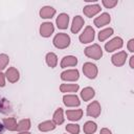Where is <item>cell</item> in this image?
Masks as SVG:
<instances>
[{"label": "cell", "mask_w": 134, "mask_h": 134, "mask_svg": "<svg viewBox=\"0 0 134 134\" xmlns=\"http://www.w3.org/2000/svg\"><path fill=\"white\" fill-rule=\"evenodd\" d=\"M53 45L59 49L67 48L70 45V37L65 32H59L53 38Z\"/></svg>", "instance_id": "1"}, {"label": "cell", "mask_w": 134, "mask_h": 134, "mask_svg": "<svg viewBox=\"0 0 134 134\" xmlns=\"http://www.w3.org/2000/svg\"><path fill=\"white\" fill-rule=\"evenodd\" d=\"M84 52L86 57L90 59H94V60H99L103 57V50L98 44H93L91 46L86 47Z\"/></svg>", "instance_id": "2"}, {"label": "cell", "mask_w": 134, "mask_h": 134, "mask_svg": "<svg viewBox=\"0 0 134 134\" xmlns=\"http://www.w3.org/2000/svg\"><path fill=\"white\" fill-rule=\"evenodd\" d=\"M122 45H124L122 39L119 38V37H115V38H113L112 40H110L109 42H107V43L105 44V49H106L108 52H112V51H114V50H116V49L121 48Z\"/></svg>", "instance_id": "3"}, {"label": "cell", "mask_w": 134, "mask_h": 134, "mask_svg": "<svg viewBox=\"0 0 134 134\" xmlns=\"http://www.w3.org/2000/svg\"><path fill=\"white\" fill-rule=\"evenodd\" d=\"M79 39H80L81 43H83V44L92 42L94 40V29L91 26H86L84 31L80 35Z\"/></svg>", "instance_id": "4"}, {"label": "cell", "mask_w": 134, "mask_h": 134, "mask_svg": "<svg viewBox=\"0 0 134 134\" xmlns=\"http://www.w3.org/2000/svg\"><path fill=\"white\" fill-rule=\"evenodd\" d=\"M83 72L88 79H95L97 75V67L94 64L87 62L83 65Z\"/></svg>", "instance_id": "5"}, {"label": "cell", "mask_w": 134, "mask_h": 134, "mask_svg": "<svg viewBox=\"0 0 134 134\" xmlns=\"http://www.w3.org/2000/svg\"><path fill=\"white\" fill-rule=\"evenodd\" d=\"M80 77V73L77 69H69L65 70L61 73V79L63 81H69V82H74L77 81Z\"/></svg>", "instance_id": "6"}, {"label": "cell", "mask_w": 134, "mask_h": 134, "mask_svg": "<svg viewBox=\"0 0 134 134\" xmlns=\"http://www.w3.org/2000/svg\"><path fill=\"white\" fill-rule=\"evenodd\" d=\"M100 105L97 100L92 102L88 107H87V115L91 116V117H98V115L100 114Z\"/></svg>", "instance_id": "7"}, {"label": "cell", "mask_w": 134, "mask_h": 134, "mask_svg": "<svg viewBox=\"0 0 134 134\" xmlns=\"http://www.w3.org/2000/svg\"><path fill=\"white\" fill-rule=\"evenodd\" d=\"M53 31H54V27H53V24L50 22L42 23L40 26V35L44 38L50 37L53 34Z\"/></svg>", "instance_id": "8"}, {"label": "cell", "mask_w": 134, "mask_h": 134, "mask_svg": "<svg viewBox=\"0 0 134 134\" xmlns=\"http://www.w3.org/2000/svg\"><path fill=\"white\" fill-rule=\"evenodd\" d=\"M127 57H128V55H127V52H126V51H119V52H117V53H115V54L112 55L111 61H112V63H113L115 66L120 67V66H122V65L126 63Z\"/></svg>", "instance_id": "9"}, {"label": "cell", "mask_w": 134, "mask_h": 134, "mask_svg": "<svg viewBox=\"0 0 134 134\" xmlns=\"http://www.w3.org/2000/svg\"><path fill=\"white\" fill-rule=\"evenodd\" d=\"M63 102L67 107H77L81 104L79 97L74 94H65L63 96Z\"/></svg>", "instance_id": "10"}, {"label": "cell", "mask_w": 134, "mask_h": 134, "mask_svg": "<svg viewBox=\"0 0 134 134\" xmlns=\"http://www.w3.org/2000/svg\"><path fill=\"white\" fill-rule=\"evenodd\" d=\"M110 21H111L110 15L107 14V13H103L100 16H98L94 19V25L96 27H102V26H105V25L109 24Z\"/></svg>", "instance_id": "11"}, {"label": "cell", "mask_w": 134, "mask_h": 134, "mask_svg": "<svg viewBox=\"0 0 134 134\" xmlns=\"http://www.w3.org/2000/svg\"><path fill=\"white\" fill-rule=\"evenodd\" d=\"M83 12H84L85 16L91 18V17H94L96 14H98L100 12V6L98 4H90V5L85 6Z\"/></svg>", "instance_id": "12"}, {"label": "cell", "mask_w": 134, "mask_h": 134, "mask_svg": "<svg viewBox=\"0 0 134 134\" xmlns=\"http://www.w3.org/2000/svg\"><path fill=\"white\" fill-rule=\"evenodd\" d=\"M55 23L60 29H66L68 26V23H69V16L67 14H64V13L60 14L55 20Z\"/></svg>", "instance_id": "13"}, {"label": "cell", "mask_w": 134, "mask_h": 134, "mask_svg": "<svg viewBox=\"0 0 134 134\" xmlns=\"http://www.w3.org/2000/svg\"><path fill=\"white\" fill-rule=\"evenodd\" d=\"M84 19L81 17V16H75L73 18V21H72V25H71V31L73 34H77L82 27L84 26Z\"/></svg>", "instance_id": "14"}, {"label": "cell", "mask_w": 134, "mask_h": 134, "mask_svg": "<svg viewBox=\"0 0 134 134\" xmlns=\"http://www.w3.org/2000/svg\"><path fill=\"white\" fill-rule=\"evenodd\" d=\"M5 77L8 80V82H10V83H16V82L19 80V77H20L19 71H18L15 67H10V68H8V69L6 70V72H5Z\"/></svg>", "instance_id": "15"}, {"label": "cell", "mask_w": 134, "mask_h": 134, "mask_svg": "<svg viewBox=\"0 0 134 134\" xmlns=\"http://www.w3.org/2000/svg\"><path fill=\"white\" fill-rule=\"evenodd\" d=\"M55 9L51 6H44L40 9V17L43 19H50L54 16Z\"/></svg>", "instance_id": "16"}, {"label": "cell", "mask_w": 134, "mask_h": 134, "mask_svg": "<svg viewBox=\"0 0 134 134\" xmlns=\"http://www.w3.org/2000/svg\"><path fill=\"white\" fill-rule=\"evenodd\" d=\"M77 64V59L73 55H66L62 59L61 62V67L62 68H66V67H70V66H75Z\"/></svg>", "instance_id": "17"}, {"label": "cell", "mask_w": 134, "mask_h": 134, "mask_svg": "<svg viewBox=\"0 0 134 134\" xmlns=\"http://www.w3.org/2000/svg\"><path fill=\"white\" fill-rule=\"evenodd\" d=\"M66 116L69 120L75 121L81 119V117L83 116V110L81 109H76V110H67L66 111Z\"/></svg>", "instance_id": "18"}, {"label": "cell", "mask_w": 134, "mask_h": 134, "mask_svg": "<svg viewBox=\"0 0 134 134\" xmlns=\"http://www.w3.org/2000/svg\"><path fill=\"white\" fill-rule=\"evenodd\" d=\"M3 127H5L8 131H16L18 124L16 121L15 117H8V118H4L3 119Z\"/></svg>", "instance_id": "19"}, {"label": "cell", "mask_w": 134, "mask_h": 134, "mask_svg": "<svg viewBox=\"0 0 134 134\" xmlns=\"http://www.w3.org/2000/svg\"><path fill=\"white\" fill-rule=\"evenodd\" d=\"M55 128V125L52 120H46V121H43L41 124H39L38 126V129L41 131V132H48V131H52L54 130Z\"/></svg>", "instance_id": "20"}, {"label": "cell", "mask_w": 134, "mask_h": 134, "mask_svg": "<svg viewBox=\"0 0 134 134\" xmlns=\"http://www.w3.org/2000/svg\"><path fill=\"white\" fill-rule=\"evenodd\" d=\"M94 95H95V92H94L93 88H91V87H86V88H84V89L82 90V92H81V97H82L83 100H85V102L90 100Z\"/></svg>", "instance_id": "21"}, {"label": "cell", "mask_w": 134, "mask_h": 134, "mask_svg": "<svg viewBox=\"0 0 134 134\" xmlns=\"http://www.w3.org/2000/svg\"><path fill=\"white\" fill-rule=\"evenodd\" d=\"M52 121L54 122V125H62L64 122V115H63V109L62 108H59L55 110V112L53 113Z\"/></svg>", "instance_id": "22"}, {"label": "cell", "mask_w": 134, "mask_h": 134, "mask_svg": "<svg viewBox=\"0 0 134 134\" xmlns=\"http://www.w3.org/2000/svg\"><path fill=\"white\" fill-rule=\"evenodd\" d=\"M45 60H46L47 65H48L49 67H51V68H54V67L57 66V64H58V57H57L55 53H53V52H48V53L46 54Z\"/></svg>", "instance_id": "23"}, {"label": "cell", "mask_w": 134, "mask_h": 134, "mask_svg": "<svg viewBox=\"0 0 134 134\" xmlns=\"http://www.w3.org/2000/svg\"><path fill=\"white\" fill-rule=\"evenodd\" d=\"M61 92H76L79 90L77 84H62L60 86Z\"/></svg>", "instance_id": "24"}, {"label": "cell", "mask_w": 134, "mask_h": 134, "mask_svg": "<svg viewBox=\"0 0 134 134\" xmlns=\"http://www.w3.org/2000/svg\"><path fill=\"white\" fill-rule=\"evenodd\" d=\"M112 35H113V28H111V27L105 28V29H103V30H100L98 32V40L100 42H104L105 40H107Z\"/></svg>", "instance_id": "25"}, {"label": "cell", "mask_w": 134, "mask_h": 134, "mask_svg": "<svg viewBox=\"0 0 134 134\" xmlns=\"http://www.w3.org/2000/svg\"><path fill=\"white\" fill-rule=\"evenodd\" d=\"M96 129H97V126L93 121H87V122H85L84 128H83L85 134H93L96 131Z\"/></svg>", "instance_id": "26"}, {"label": "cell", "mask_w": 134, "mask_h": 134, "mask_svg": "<svg viewBox=\"0 0 134 134\" xmlns=\"http://www.w3.org/2000/svg\"><path fill=\"white\" fill-rule=\"evenodd\" d=\"M29 128H30V120L28 118H26V119H22L18 124L17 131H19V132H26V131L29 130Z\"/></svg>", "instance_id": "27"}, {"label": "cell", "mask_w": 134, "mask_h": 134, "mask_svg": "<svg viewBox=\"0 0 134 134\" xmlns=\"http://www.w3.org/2000/svg\"><path fill=\"white\" fill-rule=\"evenodd\" d=\"M8 62H9V58H8V55H6L5 53L0 54V72L7 66Z\"/></svg>", "instance_id": "28"}, {"label": "cell", "mask_w": 134, "mask_h": 134, "mask_svg": "<svg viewBox=\"0 0 134 134\" xmlns=\"http://www.w3.org/2000/svg\"><path fill=\"white\" fill-rule=\"evenodd\" d=\"M66 131L71 134H79L80 132V126L76 124H69L66 126Z\"/></svg>", "instance_id": "29"}, {"label": "cell", "mask_w": 134, "mask_h": 134, "mask_svg": "<svg viewBox=\"0 0 134 134\" xmlns=\"http://www.w3.org/2000/svg\"><path fill=\"white\" fill-rule=\"evenodd\" d=\"M102 3L106 8H112L117 4V0H103Z\"/></svg>", "instance_id": "30"}, {"label": "cell", "mask_w": 134, "mask_h": 134, "mask_svg": "<svg viewBox=\"0 0 134 134\" xmlns=\"http://www.w3.org/2000/svg\"><path fill=\"white\" fill-rule=\"evenodd\" d=\"M128 49L130 52H134V39H131L128 42Z\"/></svg>", "instance_id": "31"}, {"label": "cell", "mask_w": 134, "mask_h": 134, "mask_svg": "<svg viewBox=\"0 0 134 134\" xmlns=\"http://www.w3.org/2000/svg\"><path fill=\"white\" fill-rule=\"evenodd\" d=\"M5 85V74L0 72V87H4Z\"/></svg>", "instance_id": "32"}, {"label": "cell", "mask_w": 134, "mask_h": 134, "mask_svg": "<svg viewBox=\"0 0 134 134\" xmlns=\"http://www.w3.org/2000/svg\"><path fill=\"white\" fill-rule=\"evenodd\" d=\"M99 134H112V133H111V131H110L109 129H107V128H103V129L100 130Z\"/></svg>", "instance_id": "33"}, {"label": "cell", "mask_w": 134, "mask_h": 134, "mask_svg": "<svg viewBox=\"0 0 134 134\" xmlns=\"http://www.w3.org/2000/svg\"><path fill=\"white\" fill-rule=\"evenodd\" d=\"M130 67L131 68H134V55H132L130 58Z\"/></svg>", "instance_id": "34"}, {"label": "cell", "mask_w": 134, "mask_h": 134, "mask_svg": "<svg viewBox=\"0 0 134 134\" xmlns=\"http://www.w3.org/2000/svg\"><path fill=\"white\" fill-rule=\"evenodd\" d=\"M18 134H30L28 131H26V132H20V133H18Z\"/></svg>", "instance_id": "35"}, {"label": "cell", "mask_w": 134, "mask_h": 134, "mask_svg": "<svg viewBox=\"0 0 134 134\" xmlns=\"http://www.w3.org/2000/svg\"><path fill=\"white\" fill-rule=\"evenodd\" d=\"M2 130H3V125H1V124H0V133L2 132Z\"/></svg>", "instance_id": "36"}]
</instances>
